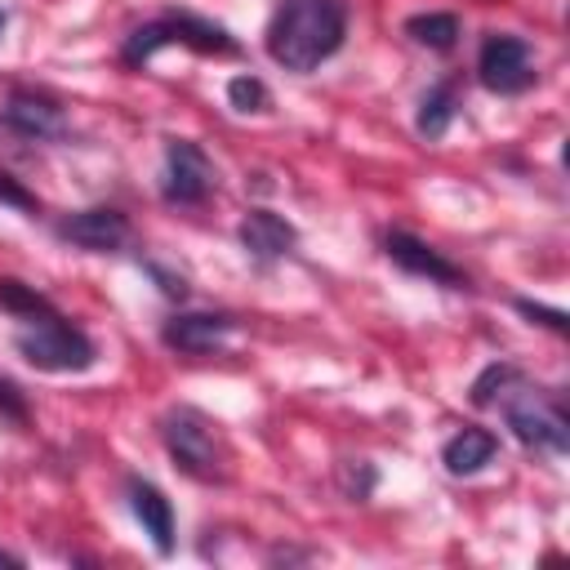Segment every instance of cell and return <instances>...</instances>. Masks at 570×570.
<instances>
[{
	"label": "cell",
	"mask_w": 570,
	"mask_h": 570,
	"mask_svg": "<svg viewBox=\"0 0 570 570\" xmlns=\"http://www.w3.org/2000/svg\"><path fill=\"white\" fill-rule=\"evenodd\" d=\"M347 36L343 0H285L267 27V53L285 71H312L338 53Z\"/></svg>",
	"instance_id": "obj_1"
},
{
	"label": "cell",
	"mask_w": 570,
	"mask_h": 570,
	"mask_svg": "<svg viewBox=\"0 0 570 570\" xmlns=\"http://www.w3.org/2000/svg\"><path fill=\"white\" fill-rule=\"evenodd\" d=\"M13 347L31 370H45V374H80L98 356L89 334L76 330L71 321H62L53 307L40 316H27L22 330L13 334Z\"/></svg>",
	"instance_id": "obj_2"
},
{
	"label": "cell",
	"mask_w": 570,
	"mask_h": 570,
	"mask_svg": "<svg viewBox=\"0 0 570 570\" xmlns=\"http://www.w3.org/2000/svg\"><path fill=\"white\" fill-rule=\"evenodd\" d=\"M512 428V436L530 450H552V454H566L570 450V419L561 410V401L543 387H530L521 374L499 392L494 401Z\"/></svg>",
	"instance_id": "obj_3"
},
{
	"label": "cell",
	"mask_w": 570,
	"mask_h": 570,
	"mask_svg": "<svg viewBox=\"0 0 570 570\" xmlns=\"http://www.w3.org/2000/svg\"><path fill=\"white\" fill-rule=\"evenodd\" d=\"M160 436H165V450L169 459L196 476V481H223L227 476V445L223 436L214 432V423L200 414V410H169L160 419Z\"/></svg>",
	"instance_id": "obj_4"
},
{
	"label": "cell",
	"mask_w": 570,
	"mask_h": 570,
	"mask_svg": "<svg viewBox=\"0 0 570 570\" xmlns=\"http://www.w3.org/2000/svg\"><path fill=\"white\" fill-rule=\"evenodd\" d=\"M165 45H187V49H196V53H236V40H232L218 22H205V18H196V13H165V18L147 22V27H138V31L125 40L120 58H125L129 67H138V62H147V58H151L156 49H165Z\"/></svg>",
	"instance_id": "obj_5"
},
{
	"label": "cell",
	"mask_w": 570,
	"mask_h": 570,
	"mask_svg": "<svg viewBox=\"0 0 570 570\" xmlns=\"http://www.w3.org/2000/svg\"><path fill=\"white\" fill-rule=\"evenodd\" d=\"M476 71H481V85L490 94H525L534 85V58H530V45L521 36H485L481 45V58H476Z\"/></svg>",
	"instance_id": "obj_6"
},
{
	"label": "cell",
	"mask_w": 570,
	"mask_h": 570,
	"mask_svg": "<svg viewBox=\"0 0 570 570\" xmlns=\"http://www.w3.org/2000/svg\"><path fill=\"white\" fill-rule=\"evenodd\" d=\"M214 191V165L191 138H169L165 147V200L200 205Z\"/></svg>",
	"instance_id": "obj_7"
},
{
	"label": "cell",
	"mask_w": 570,
	"mask_h": 570,
	"mask_svg": "<svg viewBox=\"0 0 570 570\" xmlns=\"http://www.w3.org/2000/svg\"><path fill=\"white\" fill-rule=\"evenodd\" d=\"M383 249H387V258H392L401 272H410V276H428V281L450 285V289H463V285H468V276H463L441 249H432L428 240H419V236H410V232H387Z\"/></svg>",
	"instance_id": "obj_8"
},
{
	"label": "cell",
	"mask_w": 570,
	"mask_h": 570,
	"mask_svg": "<svg viewBox=\"0 0 570 570\" xmlns=\"http://www.w3.org/2000/svg\"><path fill=\"white\" fill-rule=\"evenodd\" d=\"M58 236L80 245V249H94V254H107V249H120L125 236H129V223L120 209L111 205H94V209H80L71 218L58 223Z\"/></svg>",
	"instance_id": "obj_9"
},
{
	"label": "cell",
	"mask_w": 570,
	"mask_h": 570,
	"mask_svg": "<svg viewBox=\"0 0 570 570\" xmlns=\"http://www.w3.org/2000/svg\"><path fill=\"white\" fill-rule=\"evenodd\" d=\"M0 120L13 129V134H22V138H58L62 134V107L53 102V98H45V94H31V89H13L9 98H4V107H0Z\"/></svg>",
	"instance_id": "obj_10"
},
{
	"label": "cell",
	"mask_w": 570,
	"mask_h": 570,
	"mask_svg": "<svg viewBox=\"0 0 570 570\" xmlns=\"http://www.w3.org/2000/svg\"><path fill=\"white\" fill-rule=\"evenodd\" d=\"M294 240H298V232H294L281 214H272V209H249V214L240 218V245H245V254H249L254 263H276V258H285V254L294 249Z\"/></svg>",
	"instance_id": "obj_11"
},
{
	"label": "cell",
	"mask_w": 570,
	"mask_h": 570,
	"mask_svg": "<svg viewBox=\"0 0 570 570\" xmlns=\"http://www.w3.org/2000/svg\"><path fill=\"white\" fill-rule=\"evenodd\" d=\"M232 316L223 312H183L174 321H165V343L174 352H187V356H200V352H214L227 334H232Z\"/></svg>",
	"instance_id": "obj_12"
},
{
	"label": "cell",
	"mask_w": 570,
	"mask_h": 570,
	"mask_svg": "<svg viewBox=\"0 0 570 570\" xmlns=\"http://www.w3.org/2000/svg\"><path fill=\"white\" fill-rule=\"evenodd\" d=\"M129 508H134L142 534H151L156 552L169 557L174 552V508H169V499L151 481H129Z\"/></svg>",
	"instance_id": "obj_13"
},
{
	"label": "cell",
	"mask_w": 570,
	"mask_h": 570,
	"mask_svg": "<svg viewBox=\"0 0 570 570\" xmlns=\"http://www.w3.org/2000/svg\"><path fill=\"white\" fill-rule=\"evenodd\" d=\"M494 454H499L494 432H485V428H463V432H454V436L445 441L441 463H445V472H454V476H472V472H481Z\"/></svg>",
	"instance_id": "obj_14"
},
{
	"label": "cell",
	"mask_w": 570,
	"mask_h": 570,
	"mask_svg": "<svg viewBox=\"0 0 570 570\" xmlns=\"http://www.w3.org/2000/svg\"><path fill=\"white\" fill-rule=\"evenodd\" d=\"M405 36H410L414 45H423V49L445 53V49L459 45V18H454V13H414V18L405 22Z\"/></svg>",
	"instance_id": "obj_15"
},
{
	"label": "cell",
	"mask_w": 570,
	"mask_h": 570,
	"mask_svg": "<svg viewBox=\"0 0 570 570\" xmlns=\"http://www.w3.org/2000/svg\"><path fill=\"white\" fill-rule=\"evenodd\" d=\"M450 120H454V85L450 80H441V85H432L428 94H423V102H419V134L423 138H441L445 129H450Z\"/></svg>",
	"instance_id": "obj_16"
},
{
	"label": "cell",
	"mask_w": 570,
	"mask_h": 570,
	"mask_svg": "<svg viewBox=\"0 0 570 570\" xmlns=\"http://www.w3.org/2000/svg\"><path fill=\"white\" fill-rule=\"evenodd\" d=\"M0 307L27 321V316L49 312V298H40L31 285H22V281H13V276H0Z\"/></svg>",
	"instance_id": "obj_17"
},
{
	"label": "cell",
	"mask_w": 570,
	"mask_h": 570,
	"mask_svg": "<svg viewBox=\"0 0 570 570\" xmlns=\"http://www.w3.org/2000/svg\"><path fill=\"white\" fill-rule=\"evenodd\" d=\"M517 374H521V370H517V365H508V361L485 365V370L476 374V383H472V405H494V401H499V392H503Z\"/></svg>",
	"instance_id": "obj_18"
},
{
	"label": "cell",
	"mask_w": 570,
	"mask_h": 570,
	"mask_svg": "<svg viewBox=\"0 0 570 570\" xmlns=\"http://www.w3.org/2000/svg\"><path fill=\"white\" fill-rule=\"evenodd\" d=\"M227 98H232L236 111H267V102H272V94H267V85L258 76H236L227 85Z\"/></svg>",
	"instance_id": "obj_19"
},
{
	"label": "cell",
	"mask_w": 570,
	"mask_h": 570,
	"mask_svg": "<svg viewBox=\"0 0 570 570\" xmlns=\"http://www.w3.org/2000/svg\"><path fill=\"white\" fill-rule=\"evenodd\" d=\"M517 312L530 316V321H539V325H548V330H557V334H566V312H557V307H539L530 298H517Z\"/></svg>",
	"instance_id": "obj_20"
},
{
	"label": "cell",
	"mask_w": 570,
	"mask_h": 570,
	"mask_svg": "<svg viewBox=\"0 0 570 570\" xmlns=\"http://www.w3.org/2000/svg\"><path fill=\"white\" fill-rule=\"evenodd\" d=\"M0 414H4V419H13V423H22V419H27V401H22V392H18L9 379H0Z\"/></svg>",
	"instance_id": "obj_21"
},
{
	"label": "cell",
	"mask_w": 570,
	"mask_h": 570,
	"mask_svg": "<svg viewBox=\"0 0 570 570\" xmlns=\"http://www.w3.org/2000/svg\"><path fill=\"white\" fill-rule=\"evenodd\" d=\"M0 200H9V205H18V209H36V196H31V191H22L9 174H0Z\"/></svg>",
	"instance_id": "obj_22"
},
{
	"label": "cell",
	"mask_w": 570,
	"mask_h": 570,
	"mask_svg": "<svg viewBox=\"0 0 570 570\" xmlns=\"http://www.w3.org/2000/svg\"><path fill=\"white\" fill-rule=\"evenodd\" d=\"M151 276L160 281V289H165L169 298H183V294H187V281H183V276H169V272H165V267H156V263H151Z\"/></svg>",
	"instance_id": "obj_23"
},
{
	"label": "cell",
	"mask_w": 570,
	"mask_h": 570,
	"mask_svg": "<svg viewBox=\"0 0 570 570\" xmlns=\"http://www.w3.org/2000/svg\"><path fill=\"white\" fill-rule=\"evenodd\" d=\"M0 566H22V557H13V552H4V548H0Z\"/></svg>",
	"instance_id": "obj_24"
},
{
	"label": "cell",
	"mask_w": 570,
	"mask_h": 570,
	"mask_svg": "<svg viewBox=\"0 0 570 570\" xmlns=\"http://www.w3.org/2000/svg\"><path fill=\"white\" fill-rule=\"evenodd\" d=\"M0 31H4V13H0Z\"/></svg>",
	"instance_id": "obj_25"
}]
</instances>
